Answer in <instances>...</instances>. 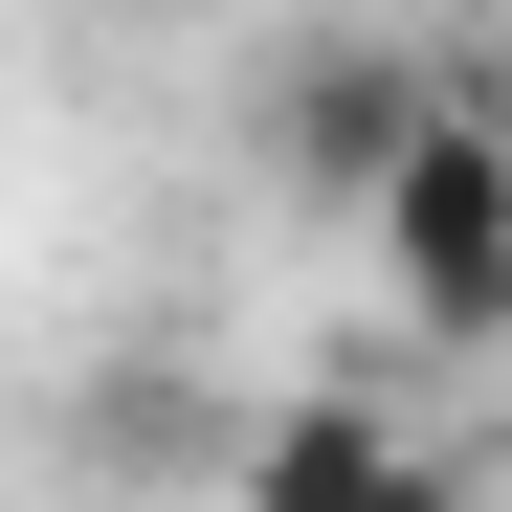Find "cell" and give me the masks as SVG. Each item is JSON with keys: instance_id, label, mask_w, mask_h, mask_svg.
Instances as JSON below:
<instances>
[{"instance_id": "1", "label": "cell", "mask_w": 512, "mask_h": 512, "mask_svg": "<svg viewBox=\"0 0 512 512\" xmlns=\"http://www.w3.org/2000/svg\"><path fill=\"white\" fill-rule=\"evenodd\" d=\"M379 268H401V334L423 357H490L512 334V134L468 112V90H423V134L379 156Z\"/></svg>"}, {"instance_id": "2", "label": "cell", "mask_w": 512, "mask_h": 512, "mask_svg": "<svg viewBox=\"0 0 512 512\" xmlns=\"http://www.w3.org/2000/svg\"><path fill=\"white\" fill-rule=\"evenodd\" d=\"M423 90H446V67H423V45H379V23L290 45V90H268V156H290V201H334V223H357V201H379V156L423 134Z\"/></svg>"}, {"instance_id": "3", "label": "cell", "mask_w": 512, "mask_h": 512, "mask_svg": "<svg viewBox=\"0 0 512 512\" xmlns=\"http://www.w3.org/2000/svg\"><path fill=\"white\" fill-rule=\"evenodd\" d=\"M245 512H468V468H423L401 401H268L245 423Z\"/></svg>"}, {"instance_id": "4", "label": "cell", "mask_w": 512, "mask_h": 512, "mask_svg": "<svg viewBox=\"0 0 512 512\" xmlns=\"http://www.w3.org/2000/svg\"><path fill=\"white\" fill-rule=\"evenodd\" d=\"M156 23H201V0H156Z\"/></svg>"}]
</instances>
